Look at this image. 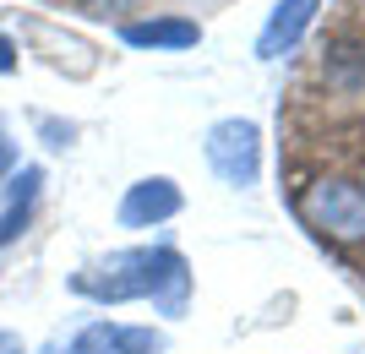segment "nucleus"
<instances>
[{
    "label": "nucleus",
    "mask_w": 365,
    "mask_h": 354,
    "mask_svg": "<svg viewBox=\"0 0 365 354\" xmlns=\"http://www.w3.org/2000/svg\"><path fill=\"white\" fill-rule=\"evenodd\" d=\"M71 294L98 300V306H120V300H153L164 316H185L191 300V267L180 251L169 246H137V251H115L98 267L71 273Z\"/></svg>",
    "instance_id": "f257e3e1"
},
{
    "label": "nucleus",
    "mask_w": 365,
    "mask_h": 354,
    "mask_svg": "<svg viewBox=\"0 0 365 354\" xmlns=\"http://www.w3.org/2000/svg\"><path fill=\"white\" fill-rule=\"evenodd\" d=\"M305 229H317L333 246H365V185L349 175H317L294 202Z\"/></svg>",
    "instance_id": "f03ea898"
},
{
    "label": "nucleus",
    "mask_w": 365,
    "mask_h": 354,
    "mask_svg": "<svg viewBox=\"0 0 365 354\" xmlns=\"http://www.w3.org/2000/svg\"><path fill=\"white\" fill-rule=\"evenodd\" d=\"M202 153H207V164H213V175L224 185H235V191L257 185V175H262V131H257V120H240V115L213 120L207 137H202Z\"/></svg>",
    "instance_id": "7ed1b4c3"
},
{
    "label": "nucleus",
    "mask_w": 365,
    "mask_h": 354,
    "mask_svg": "<svg viewBox=\"0 0 365 354\" xmlns=\"http://www.w3.org/2000/svg\"><path fill=\"white\" fill-rule=\"evenodd\" d=\"M180 207H185L180 185L169 180V175H148V180H137L120 197V224H125V229H153V224L175 218Z\"/></svg>",
    "instance_id": "20e7f679"
},
{
    "label": "nucleus",
    "mask_w": 365,
    "mask_h": 354,
    "mask_svg": "<svg viewBox=\"0 0 365 354\" xmlns=\"http://www.w3.org/2000/svg\"><path fill=\"white\" fill-rule=\"evenodd\" d=\"M317 11H322V0H278L273 11H267V22H262V33H257V55L262 61H284L305 38V28L317 22Z\"/></svg>",
    "instance_id": "39448f33"
},
{
    "label": "nucleus",
    "mask_w": 365,
    "mask_h": 354,
    "mask_svg": "<svg viewBox=\"0 0 365 354\" xmlns=\"http://www.w3.org/2000/svg\"><path fill=\"white\" fill-rule=\"evenodd\" d=\"M164 338L153 327H120V322H88L71 338L66 354H158Z\"/></svg>",
    "instance_id": "423d86ee"
},
{
    "label": "nucleus",
    "mask_w": 365,
    "mask_h": 354,
    "mask_svg": "<svg viewBox=\"0 0 365 354\" xmlns=\"http://www.w3.org/2000/svg\"><path fill=\"white\" fill-rule=\"evenodd\" d=\"M120 44H131V49H191V44H202V28L191 16H148V22H120Z\"/></svg>",
    "instance_id": "0eeeda50"
},
{
    "label": "nucleus",
    "mask_w": 365,
    "mask_h": 354,
    "mask_svg": "<svg viewBox=\"0 0 365 354\" xmlns=\"http://www.w3.org/2000/svg\"><path fill=\"white\" fill-rule=\"evenodd\" d=\"M38 185H44V170H38V164H28V170L6 185V202H0V246L16 240V229L28 224L33 202H38Z\"/></svg>",
    "instance_id": "6e6552de"
},
{
    "label": "nucleus",
    "mask_w": 365,
    "mask_h": 354,
    "mask_svg": "<svg viewBox=\"0 0 365 354\" xmlns=\"http://www.w3.org/2000/svg\"><path fill=\"white\" fill-rule=\"evenodd\" d=\"M33 38H44V44H55V49H71V55H93L88 44H76V38H61V33H55V28H44V22H33ZM55 66H66V55H55ZM71 71H76V77H88L93 66L71 61Z\"/></svg>",
    "instance_id": "1a4fd4ad"
},
{
    "label": "nucleus",
    "mask_w": 365,
    "mask_h": 354,
    "mask_svg": "<svg viewBox=\"0 0 365 354\" xmlns=\"http://www.w3.org/2000/svg\"><path fill=\"white\" fill-rule=\"evenodd\" d=\"M82 11L88 16H120V11H131V0H82Z\"/></svg>",
    "instance_id": "9d476101"
},
{
    "label": "nucleus",
    "mask_w": 365,
    "mask_h": 354,
    "mask_svg": "<svg viewBox=\"0 0 365 354\" xmlns=\"http://www.w3.org/2000/svg\"><path fill=\"white\" fill-rule=\"evenodd\" d=\"M6 71H16V44L0 33V77H6Z\"/></svg>",
    "instance_id": "9b49d317"
},
{
    "label": "nucleus",
    "mask_w": 365,
    "mask_h": 354,
    "mask_svg": "<svg viewBox=\"0 0 365 354\" xmlns=\"http://www.w3.org/2000/svg\"><path fill=\"white\" fill-rule=\"evenodd\" d=\"M0 354H22V343H16V338H6V333H0Z\"/></svg>",
    "instance_id": "f8f14e48"
},
{
    "label": "nucleus",
    "mask_w": 365,
    "mask_h": 354,
    "mask_svg": "<svg viewBox=\"0 0 365 354\" xmlns=\"http://www.w3.org/2000/svg\"><path fill=\"white\" fill-rule=\"evenodd\" d=\"M6 164H11V147H6V137H0V170H6Z\"/></svg>",
    "instance_id": "ddd939ff"
}]
</instances>
